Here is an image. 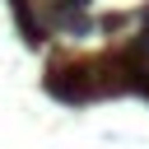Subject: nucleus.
Instances as JSON below:
<instances>
[{
    "label": "nucleus",
    "mask_w": 149,
    "mask_h": 149,
    "mask_svg": "<svg viewBox=\"0 0 149 149\" xmlns=\"http://www.w3.org/2000/svg\"><path fill=\"white\" fill-rule=\"evenodd\" d=\"M84 5H93V0H61V19H70V14H79Z\"/></svg>",
    "instance_id": "f03ea898"
},
{
    "label": "nucleus",
    "mask_w": 149,
    "mask_h": 149,
    "mask_svg": "<svg viewBox=\"0 0 149 149\" xmlns=\"http://www.w3.org/2000/svg\"><path fill=\"white\" fill-rule=\"evenodd\" d=\"M47 93H56L61 102H88L102 93V84L93 79V65H61L47 74Z\"/></svg>",
    "instance_id": "f257e3e1"
}]
</instances>
